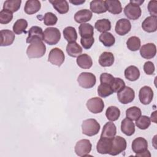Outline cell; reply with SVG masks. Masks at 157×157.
Wrapping results in <instances>:
<instances>
[{
    "mask_svg": "<svg viewBox=\"0 0 157 157\" xmlns=\"http://www.w3.org/2000/svg\"><path fill=\"white\" fill-rule=\"evenodd\" d=\"M124 13L128 18L136 20L141 16L142 10L140 6L129 2L124 8Z\"/></svg>",
    "mask_w": 157,
    "mask_h": 157,
    "instance_id": "9",
    "label": "cell"
},
{
    "mask_svg": "<svg viewBox=\"0 0 157 157\" xmlns=\"http://www.w3.org/2000/svg\"><path fill=\"white\" fill-rule=\"evenodd\" d=\"M135 98V92L132 88L129 86L124 88L117 93V98L120 102L123 104H127L132 102Z\"/></svg>",
    "mask_w": 157,
    "mask_h": 157,
    "instance_id": "8",
    "label": "cell"
},
{
    "mask_svg": "<svg viewBox=\"0 0 157 157\" xmlns=\"http://www.w3.org/2000/svg\"><path fill=\"white\" fill-rule=\"evenodd\" d=\"M142 29L147 33H154L157 30V17H147L142 23Z\"/></svg>",
    "mask_w": 157,
    "mask_h": 157,
    "instance_id": "15",
    "label": "cell"
},
{
    "mask_svg": "<svg viewBox=\"0 0 157 157\" xmlns=\"http://www.w3.org/2000/svg\"><path fill=\"white\" fill-rule=\"evenodd\" d=\"M150 120L153 121L155 123H156V111H155L151 113Z\"/></svg>",
    "mask_w": 157,
    "mask_h": 157,
    "instance_id": "50",
    "label": "cell"
},
{
    "mask_svg": "<svg viewBox=\"0 0 157 157\" xmlns=\"http://www.w3.org/2000/svg\"><path fill=\"white\" fill-rule=\"evenodd\" d=\"M127 146L126 140L122 137L117 136L112 139L111 150L109 153L110 155L115 156L124 151Z\"/></svg>",
    "mask_w": 157,
    "mask_h": 157,
    "instance_id": "4",
    "label": "cell"
},
{
    "mask_svg": "<svg viewBox=\"0 0 157 157\" xmlns=\"http://www.w3.org/2000/svg\"><path fill=\"white\" fill-rule=\"evenodd\" d=\"M130 2H132V3L135 4L140 6L144 2V1H132V0H131Z\"/></svg>",
    "mask_w": 157,
    "mask_h": 157,
    "instance_id": "51",
    "label": "cell"
},
{
    "mask_svg": "<svg viewBox=\"0 0 157 157\" xmlns=\"http://www.w3.org/2000/svg\"><path fill=\"white\" fill-rule=\"evenodd\" d=\"M76 62L80 68L85 69H90L93 65V61L91 56L85 53L81 54L77 56Z\"/></svg>",
    "mask_w": 157,
    "mask_h": 157,
    "instance_id": "23",
    "label": "cell"
},
{
    "mask_svg": "<svg viewBox=\"0 0 157 157\" xmlns=\"http://www.w3.org/2000/svg\"><path fill=\"white\" fill-rule=\"evenodd\" d=\"M86 105L89 111L93 113H101L104 108V103L102 99L98 97H94L88 99Z\"/></svg>",
    "mask_w": 157,
    "mask_h": 157,
    "instance_id": "10",
    "label": "cell"
},
{
    "mask_svg": "<svg viewBox=\"0 0 157 157\" xmlns=\"http://www.w3.org/2000/svg\"><path fill=\"white\" fill-rule=\"evenodd\" d=\"M41 7L40 2L37 0H28L25 5L24 10L26 13L32 15L37 13Z\"/></svg>",
    "mask_w": 157,
    "mask_h": 157,
    "instance_id": "21",
    "label": "cell"
},
{
    "mask_svg": "<svg viewBox=\"0 0 157 157\" xmlns=\"http://www.w3.org/2000/svg\"><path fill=\"white\" fill-rule=\"evenodd\" d=\"M113 93L110 85L101 83L98 88V94L101 98H106Z\"/></svg>",
    "mask_w": 157,
    "mask_h": 157,
    "instance_id": "39",
    "label": "cell"
},
{
    "mask_svg": "<svg viewBox=\"0 0 157 157\" xmlns=\"http://www.w3.org/2000/svg\"><path fill=\"white\" fill-rule=\"evenodd\" d=\"M66 52L71 57H77L82 52V48L76 42H69L66 46Z\"/></svg>",
    "mask_w": 157,
    "mask_h": 157,
    "instance_id": "30",
    "label": "cell"
},
{
    "mask_svg": "<svg viewBox=\"0 0 157 157\" xmlns=\"http://www.w3.org/2000/svg\"><path fill=\"white\" fill-rule=\"evenodd\" d=\"M92 148V145L88 139H81L78 140L74 148L77 155L78 156H86L89 155Z\"/></svg>",
    "mask_w": 157,
    "mask_h": 157,
    "instance_id": "6",
    "label": "cell"
},
{
    "mask_svg": "<svg viewBox=\"0 0 157 157\" xmlns=\"http://www.w3.org/2000/svg\"><path fill=\"white\" fill-rule=\"evenodd\" d=\"M110 86L113 93H118L124 88L125 83L124 80L120 78H114Z\"/></svg>",
    "mask_w": 157,
    "mask_h": 157,
    "instance_id": "42",
    "label": "cell"
},
{
    "mask_svg": "<svg viewBox=\"0 0 157 157\" xmlns=\"http://www.w3.org/2000/svg\"><path fill=\"white\" fill-rule=\"evenodd\" d=\"M114 77L108 73H102L100 75V82L101 83H106L109 85H111L112 83Z\"/></svg>",
    "mask_w": 157,
    "mask_h": 157,
    "instance_id": "46",
    "label": "cell"
},
{
    "mask_svg": "<svg viewBox=\"0 0 157 157\" xmlns=\"http://www.w3.org/2000/svg\"><path fill=\"white\" fill-rule=\"evenodd\" d=\"M151 124V120L150 117L146 115L140 116L137 120H136V125L140 129H147Z\"/></svg>",
    "mask_w": 157,
    "mask_h": 157,
    "instance_id": "40",
    "label": "cell"
},
{
    "mask_svg": "<svg viewBox=\"0 0 157 157\" xmlns=\"http://www.w3.org/2000/svg\"><path fill=\"white\" fill-rule=\"evenodd\" d=\"M99 40L105 47H110L114 45L115 42V37L110 33H102L99 36Z\"/></svg>",
    "mask_w": 157,
    "mask_h": 157,
    "instance_id": "31",
    "label": "cell"
},
{
    "mask_svg": "<svg viewBox=\"0 0 157 157\" xmlns=\"http://www.w3.org/2000/svg\"><path fill=\"white\" fill-rule=\"evenodd\" d=\"M63 36L68 42H75L77 39V33L72 26H67L63 30Z\"/></svg>",
    "mask_w": 157,
    "mask_h": 157,
    "instance_id": "35",
    "label": "cell"
},
{
    "mask_svg": "<svg viewBox=\"0 0 157 157\" xmlns=\"http://www.w3.org/2000/svg\"><path fill=\"white\" fill-rule=\"evenodd\" d=\"M124 77L129 81H136L140 77L139 69L135 66H129L124 70Z\"/></svg>",
    "mask_w": 157,
    "mask_h": 157,
    "instance_id": "27",
    "label": "cell"
},
{
    "mask_svg": "<svg viewBox=\"0 0 157 157\" xmlns=\"http://www.w3.org/2000/svg\"><path fill=\"white\" fill-rule=\"evenodd\" d=\"M132 150L136 154L144 152L148 150L147 140L141 137L135 139L132 142Z\"/></svg>",
    "mask_w": 157,
    "mask_h": 157,
    "instance_id": "14",
    "label": "cell"
},
{
    "mask_svg": "<svg viewBox=\"0 0 157 157\" xmlns=\"http://www.w3.org/2000/svg\"><path fill=\"white\" fill-rule=\"evenodd\" d=\"M13 18L12 12L2 9L0 12V23L1 24H7L10 23Z\"/></svg>",
    "mask_w": 157,
    "mask_h": 157,
    "instance_id": "41",
    "label": "cell"
},
{
    "mask_svg": "<svg viewBox=\"0 0 157 157\" xmlns=\"http://www.w3.org/2000/svg\"><path fill=\"white\" fill-rule=\"evenodd\" d=\"M1 34V46H9L12 44L15 40V33L9 29H2Z\"/></svg>",
    "mask_w": 157,
    "mask_h": 157,
    "instance_id": "17",
    "label": "cell"
},
{
    "mask_svg": "<svg viewBox=\"0 0 157 157\" xmlns=\"http://www.w3.org/2000/svg\"><path fill=\"white\" fill-rule=\"evenodd\" d=\"M101 126L98 121L94 118L84 120L82 124V133L88 136L96 135L100 131Z\"/></svg>",
    "mask_w": 157,
    "mask_h": 157,
    "instance_id": "2",
    "label": "cell"
},
{
    "mask_svg": "<svg viewBox=\"0 0 157 157\" xmlns=\"http://www.w3.org/2000/svg\"><path fill=\"white\" fill-rule=\"evenodd\" d=\"M131 22L126 18H121L118 20L116 23L115 28L116 33L120 36L126 35L131 31Z\"/></svg>",
    "mask_w": 157,
    "mask_h": 157,
    "instance_id": "12",
    "label": "cell"
},
{
    "mask_svg": "<svg viewBox=\"0 0 157 157\" xmlns=\"http://www.w3.org/2000/svg\"><path fill=\"white\" fill-rule=\"evenodd\" d=\"M79 85L85 89L91 88L96 82V76L91 72H82L77 78Z\"/></svg>",
    "mask_w": 157,
    "mask_h": 157,
    "instance_id": "5",
    "label": "cell"
},
{
    "mask_svg": "<svg viewBox=\"0 0 157 157\" xmlns=\"http://www.w3.org/2000/svg\"><path fill=\"white\" fill-rule=\"evenodd\" d=\"M141 110L136 106L131 107L126 110V118H128L132 121L137 120L141 116Z\"/></svg>",
    "mask_w": 157,
    "mask_h": 157,
    "instance_id": "37",
    "label": "cell"
},
{
    "mask_svg": "<svg viewBox=\"0 0 157 157\" xmlns=\"http://www.w3.org/2000/svg\"><path fill=\"white\" fill-rule=\"evenodd\" d=\"M93 16L91 11L88 9H82L77 11L74 15V20L77 23H84L89 21Z\"/></svg>",
    "mask_w": 157,
    "mask_h": 157,
    "instance_id": "20",
    "label": "cell"
},
{
    "mask_svg": "<svg viewBox=\"0 0 157 157\" xmlns=\"http://www.w3.org/2000/svg\"><path fill=\"white\" fill-rule=\"evenodd\" d=\"M49 2L52 4L53 8L61 14H64L68 12L69 7L67 1L63 0H53L49 1Z\"/></svg>",
    "mask_w": 157,
    "mask_h": 157,
    "instance_id": "26",
    "label": "cell"
},
{
    "mask_svg": "<svg viewBox=\"0 0 157 157\" xmlns=\"http://www.w3.org/2000/svg\"><path fill=\"white\" fill-rule=\"evenodd\" d=\"M43 40L50 45L56 44L61 39L59 30L55 27L47 28L44 32Z\"/></svg>",
    "mask_w": 157,
    "mask_h": 157,
    "instance_id": "3",
    "label": "cell"
},
{
    "mask_svg": "<svg viewBox=\"0 0 157 157\" xmlns=\"http://www.w3.org/2000/svg\"><path fill=\"white\" fill-rule=\"evenodd\" d=\"M117 133V128L115 124L112 122H107L103 126L102 133L101 134V138H106L112 139Z\"/></svg>",
    "mask_w": 157,
    "mask_h": 157,
    "instance_id": "18",
    "label": "cell"
},
{
    "mask_svg": "<svg viewBox=\"0 0 157 157\" xmlns=\"http://www.w3.org/2000/svg\"><path fill=\"white\" fill-rule=\"evenodd\" d=\"M28 27V22L23 18L17 20L13 25V31L15 34L20 35L25 33V29Z\"/></svg>",
    "mask_w": 157,
    "mask_h": 157,
    "instance_id": "33",
    "label": "cell"
},
{
    "mask_svg": "<svg viewBox=\"0 0 157 157\" xmlns=\"http://www.w3.org/2000/svg\"><path fill=\"white\" fill-rule=\"evenodd\" d=\"M21 0H7L4 2L3 9L7 10L11 12H15L20 8Z\"/></svg>",
    "mask_w": 157,
    "mask_h": 157,
    "instance_id": "34",
    "label": "cell"
},
{
    "mask_svg": "<svg viewBox=\"0 0 157 157\" xmlns=\"http://www.w3.org/2000/svg\"><path fill=\"white\" fill-rule=\"evenodd\" d=\"M79 34L81 38H88L93 37L94 28L89 23H82L78 27Z\"/></svg>",
    "mask_w": 157,
    "mask_h": 157,
    "instance_id": "28",
    "label": "cell"
},
{
    "mask_svg": "<svg viewBox=\"0 0 157 157\" xmlns=\"http://www.w3.org/2000/svg\"><path fill=\"white\" fill-rule=\"evenodd\" d=\"M136 156H151V154L150 151L148 150H147L144 152L139 154H136Z\"/></svg>",
    "mask_w": 157,
    "mask_h": 157,
    "instance_id": "48",
    "label": "cell"
},
{
    "mask_svg": "<svg viewBox=\"0 0 157 157\" xmlns=\"http://www.w3.org/2000/svg\"><path fill=\"white\" fill-rule=\"evenodd\" d=\"M65 56L64 52L59 48H53L50 50L48 56V61L58 67L64 63Z\"/></svg>",
    "mask_w": 157,
    "mask_h": 157,
    "instance_id": "7",
    "label": "cell"
},
{
    "mask_svg": "<svg viewBox=\"0 0 157 157\" xmlns=\"http://www.w3.org/2000/svg\"><path fill=\"white\" fill-rule=\"evenodd\" d=\"M120 115V110L116 106L109 107L105 112V116L107 118L111 121H114L117 120Z\"/></svg>",
    "mask_w": 157,
    "mask_h": 157,
    "instance_id": "36",
    "label": "cell"
},
{
    "mask_svg": "<svg viewBox=\"0 0 157 157\" xmlns=\"http://www.w3.org/2000/svg\"><path fill=\"white\" fill-rule=\"evenodd\" d=\"M44 32L42 29L37 26H32L28 31V36L26 38V43L30 44L35 39H40L43 40Z\"/></svg>",
    "mask_w": 157,
    "mask_h": 157,
    "instance_id": "19",
    "label": "cell"
},
{
    "mask_svg": "<svg viewBox=\"0 0 157 157\" xmlns=\"http://www.w3.org/2000/svg\"><path fill=\"white\" fill-rule=\"evenodd\" d=\"M139 50L141 56L147 59L153 58L156 53V47L153 43H147L142 45Z\"/></svg>",
    "mask_w": 157,
    "mask_h": 157,
    "instance_id": "13",
    "label": "cell"
},
{
    "mask_svg": "<svg viewBox=\"0 0 157 157\" xmlns=\"http://www.w3.org/2000/svg\"><path fill=\"white\" fill-rule=\"evenodd\" d=\"M58 21L57 17L52 12H47L44 17V23L46 26H53Z\"/></svg>",
    "mask_w": 157,
    "mask_h": 157,
    "instance_id": "43",
    "label": "cell"
},
{
    "mask_svg": "<svg viewBox=\"0 0 157 157\" xmlns=\"http://www.w3.org/2000/svg\"><path fill=\"white\" fill-rule=\"evenodd\" d=\"M69 2L75 6H77V5H80L82 4H83L85 1L83 0V1H82V0H74V1H69Z\"/></svg>",
    "mask_w": 157,
    "mask_h": 157,
    "instance_id": "49",
    "label": "cell"
},
{
    "mask_svg": "<svg viewBox=\"0 0 157 157\" xmlns=\"http://www.w3.org/2000/svg\"><path fill=\"white\" fill-rule=\"evenodd\" d=\"M112 139L101 137L96 145L98 152L100 154H109L111 150Z\"/></svg>",
    "mask_w": 157,
    "mask_h": 157,
    "instance_id": "16",
    "label": "cell"
},
{
    "mask_svg": "<svg viewBox=\"0 0 157 157\" xmlns=\"http://www.w3.org/2000/svg\"><path fill=\"white\" fill-rule=\"evenodd\" d=\"M144 71L147 75L153 74L155 67L154 64L151 61H147L144 64Z\"/></svg>",
    "mask_w": 157,
    "mask_h": 157,
    "instance_id": "47",
    "label": "cell"
},
{
    "mask_svg": "<svg viewBox=\"0 0 157 157\" xmlns=\"http://www.w3.org/2000/svg\"><path fill=\"white\" fill-rule=\"evenodd\" d=\"M147 9L151 16L157 17V1H149L148 4Z\"/></svg>",
    "mask_w": 157,
    "mask_h": 157,
    "instance_id": "44",
    "label": "cell"
},
{
    "mask_svg": "<svg viewBox=\"0 0 157 157\" xmlns=\"http://www.w3.org/2000/svg\"><path fill=\"white\" fill-rule=\"evenodd\" d=\"M114 55L112 52H104L99 56V63L102 67H110L114 63Z\"/></svg>",
    "mask_w": 157,
    "mask_h": 157,
    "instance_id": "25",
    "label": "cell"
},
{
    "mask_svg": "<svg viewBox=\"0 0 157 157\" xmlns=\"http://www.w3.org/2000/svg\"><path fill=\"white\" fill-rule=\"evenodd\" d=\"M121 131L128 136H132L135 132L134 123L128 118L123 119L121 123Z\"/></svg>",
    "mask_w": 157,
    "mask_h": 157,
    "instance_id": "22",
    "label": "cell"
},
{
    "mask_svg": "<svg viewBox=\"0 0 157 157\" xmlns=\"http://www.w3.org/2000/svg\"><path fill=\"white\" fill-rule=\"evenodd\" d=\"M153 98V91L148 86L142 87L139 93V98L140 102L144 105L149 104Z\"/></svg>",
    "mask_w": 157,
    "mask_h": 157,
    "instance_id": "11",
    "label": "cell"
},
{
    "mask_svg": "<svg viewBox=\"0 0 157 157\" xmlns=\"http://www.w3.org/2000/svg\"><path fill=\"white\" fill-rule=\"evenodd\" d=\"M90 9L95 13H102L107 12L105 1L94 0L90 2Z\"/></svg>",
    "mask_w": 157,
    "mask_h": 157,
    "instance_id": "29",
    "label": "cell"
},
{
    "mask_svg": "<svg viewBox=\"0 0 157 157\" xmlns=\"http://www.w3.org/2000/svg\"><path fill=\"white\" fill-rule=\"evenodd\" d=\"M105 4L107 10L112 14H119L122 12L121 4L119 1L107 0L105 1Z\"/></svg>",
    "mask_w": 157,
    "mask_h": 157,
    "instance_id": "24",
    "label": "cell"
},
{
    "mask_svg": "<svg viewBox=\"0 0 157 157\" xmlns=\"http://www.w3.org/2000/svg\"><path fill=\"white\" fill-rule=\"evenodd\" d=\"M46 52V47L42 40L35 39L28 47L26 54L29 58H39L42 57Z\"/></svg>",
    "mask_w": 157,
    "mask_h": 157,
    "instance_id": "1",
    "label": "cell"
},
{
    "mask_svg": "<svg viewBox=\"0 0 157 157\" xmlns=\"http://www.w3.org/2000/svg\"><path fill=\"white\" fill-rule=\"evenodd\" d=\"M126 45L129 50L137 51L140 47V39L137 36H131L126 41Z\"/></svg>",
    "mask_w": 157,
    "mask_h": 157,
    "instance_id": "38",
    "label": "cell"
},
{
    "mask_svg": "<svg viewBox=\"0 0 157 157\" xmlns=\"http://www.w3.org/2000/svg\"><path fill=\"white\" fill-rule=\"evenodd\" d=\"M94 42V39L93 37L88 38H81L80 43L85 49H90Z\"/></svg>",
    "mask_w": 157,
    "mask_h": 157,
    "instance_id": "45",
    "label": "cell"
},
{
    "mask_svg": "<svg viewBox=\"0 0 157 157\" xmlns=\"http://www.w3.org/2000/svg\"><path fill=\"white\" fill-rule=\"evenodd\" d=\"M94 28L99 32L105 33L110 30L111 23L109 20L105 18L98 20L94 24Z\"/></svg>",
    "mask_w": 157,
    "mask_h": 157,
    "instance_id": "32",
    "label": "cell"
}]
</instances>
